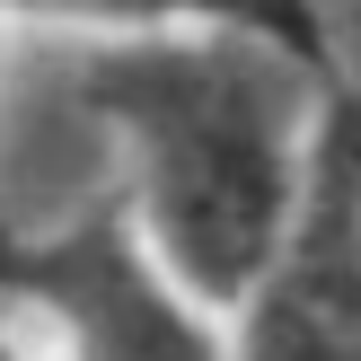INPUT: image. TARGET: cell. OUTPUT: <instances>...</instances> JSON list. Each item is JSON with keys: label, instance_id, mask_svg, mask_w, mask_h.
Masks as SVG:
<instances>
[{"label": "cell", "instance_id": "obj_5", "mask_svg": "<svg viewBox=\"0 0 361 361\" xmlns=\"http://www.w3.org/2000/svg\"><path fill=\"white\" fill-rule=\"evenodd\" d=\"M0 361H18V353H9V344H0Z\"/></svg>", "mask_w": 361, "mask_h": 361}, {"label": "cell", "instance_id": "obj_1", "mask_svg": "<svg viewBox=\"0 0 361 361\" xmlns=\"http://www.w3.org/2000/svg\"><path fill=\"white\" fill-rule=\"evenodd\" d=\"M88 97L141 141V212L159 264L203 300H256L300 221L282 71L238 35H185L106 53Z\"/></svg>", "mask_w": 361, "mask_h": 361}, {"label": "cell", "instance_id": "obj_4", "mask_svg": "<svg viewBox=\"0 0 361 361\" xmlns=\"http://www.w3.org/2000/svg\"><path fill=\"white\" fill-rule=\"evenodd\" d=\"M9 9H35V18H97V27H150V18H176V9H238V0H9Z\"/></svg>", "mask_w": 361, "mask_h": 361}, {"label": "cell", "instance_id": "obj_2", "mask_svg": "<svg viewBox=\"0 0 361 361\" xmlns=\"http://www.w3.org/2000/svg\"><path fill=\"white\" fill-rule=\"evenodd\" d=\"M0 274L62 317L80 361H221L176 274L150 264L115 221H80L44 247H18V256H0Z\"/></svg>", "mask_w": 361, "mask_h": 361}, {"label": "cell", "instance_id": "obj_3", "mask_svg": "<svg viewBox=\"0 0 361 361\" xmlns=\"http://www.w3.org/2000/svg\"><path fill=\"white\" fill-rule=\"evenodd\" d=\"M229 361H361V106L326 123L317 212L256 282Z\"/></svg>", "mask_w": 361, "mask_h": 361}]
</instances>
